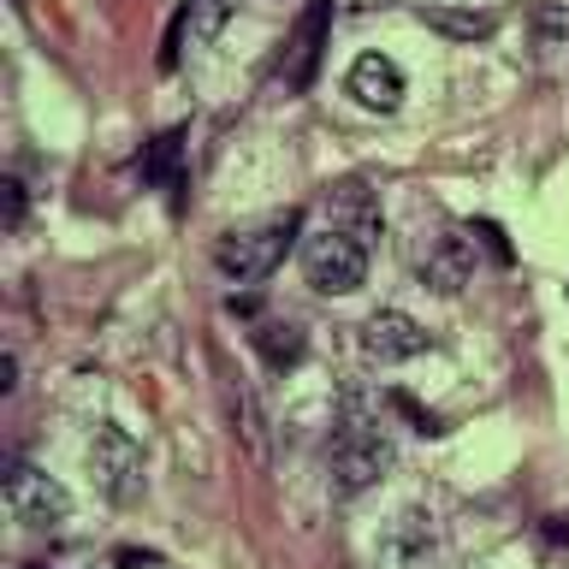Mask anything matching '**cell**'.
<instances>
[{"instance_id":"cell-11","label":"cell","mask_w":569,"mask_h":569,"mask_svg":"<svg viewBox=\"0 0 569 569\" xmlns=\"http://www.w3.org/2000/svg\"><path fill=\"white\" fill-rule=\"evenodd\" d=\"M327 18H332V0H315L297 24V42H291V60H284V83L291 89H309L315 78V60H320V42H327Z\"/></svg>"},{"instance_id":"cell-8","label":"cell","mask_w":569,"mask_h":569,"mask_svg":"<svg viewBox=\"0 0 569 569\" xmlns=\"http://www.w3.org/2000/svg\"><path fill=\"white\" fill-rule=\"evenodd\" d=\"M421 350H427V332L403 309H380V315L362 320V356H368V362H380V368L416 362Z\"/></svg>"},{"instance_id":"cell-9","label":"cell","mask_w":569,"mask_h":569,"mask_svg":"<svg viewBox=\"0 0 569 569\" xmlns=\"http://www.w3.org/2000/svg\"><path fill=\"white\" fill-rule=\"evenodd\" d=\"M350 96L362 101L368 113H398V101H403L398 60H386V53H362V60L350 66Z\"/></svg>"},{"instance_id":"cell-6","label":"cell","mask_w":569,"mask_h":569,"mask_svg":"<svg viewBox=\"0 0 569 569\" xmlns=\"http://www.w3.org/2000/svg\"><path fill=\"white\" fill-rule=\"evenodd\" d=\"M7 510H12V522H24V528H53L71 516V492L53 475L30 469V462H12L7 469Z\"/></svg>"},{"instance_id":"cell-1","label":"cell","mask_w":569,"mask_h":569,"mask_svg":"<svg viewBox=\"0 0 569 569\" xmlns=\"http://www.w3.org/2000/svg\"><path fill=\"white\" fill-rule=\"evenodd\" d=\"M297 226H302V220H297L291 208H284V213H273V220H261V226L226 231L220 249H213V267H220L231 284H256V279H267L284 256H291Z\"/></svg>"},{"instance_id":"cell-7","label":"cell","mask_w":569,"mask_h":569,"mask_svg":"<svg viewBox=\"0 0 569 569\" xmlns=\"http://www.w3.org/2000/svg\"><path fill=\"white\" fill-rule=\"evenodd\" d=\"M421 284L427 291H439V297H457L462 284L475 279V231H445V238L427 243V256H421Z\"/></svg>"},{"instance_id":"cell-21","label":"cell","mask_w":569,"mask_h":569,"mask_svg":"<svg viewBox=\"0 0 569 569\" xmlns=\"http://www.w3.org/2000/svg\"><path fill=\"white\" fill-rule=\"evenodd\" d=\"M24 569H101V563H89V558H78V563H24Z\"/></svg>"},{"instance_id":"cell-15","label":"cell","mask_w":569,"mask_h":569,"mask_svg":"<svg viewBox=\"0 0 569 569\" xmlns=\"http://www.w3.org/2000/svg\"><path fill=\"white\" fill-rule=\"evenodd\" d=\"M427 24H433V30H451V36H492V24H498V18H492V12H475V18H457V12H433V18H427Z\"/></svg>"},{"instance_id":"cell-16","label":"cell","mask_w":569,"mask_h":569,"mask_svg":"<svg viewBox=\"0 0 569 569\" xmlns=\"http://www.w3.org/2000/svg\"><path fill=\"white\" fill-rule=\"evenodd\" d=\"M238 416H243V439H249V451H256V462L267 457V439H261V409H256V391L238 386Z\"/></svg>"},{"instance_id":"cell-17","label":"cell","mask_w":569,"mask_h":569,"mask_svg":"<svg viewBox=\"0 0 569 569\" xmlns=\"http://www.w3.org/2000/svg\"><path fill=\"white\" fill-rule=\"evenodd\" d=\"M0 220H7V231L24 220V184H18V178H7V184H0Z\"/></svg>"},{"instance_id":"cell-18","label":"cell","mask_w":569,"mask_h":569,"mask_svg":"<svg viewBox=\"0 0 569 569\" xmlns=\"http://www.w3.org/2000/svg\"><path fill=\"white\" fill-rule=\"evenodd\" d=\"M391 409H403V416L416 421V433H445V427H439V416H427V409H421L416 398H403V391H391Z\"/></svg>"},{"instance_id":"cell-12","label":"cell","mask_w":569,"mask_h":569,"mask_svg":"<svg viewBox=\"0 0 569 569\" xmlns=\"http://www.w3.org/2000/svg\"><path fill=\"white\" fill-rule=\"evenodd\" d=\"M178 167H184V131H160L154 142H149V154H142V184H184V178H178Z\"/></svg>"},{"instance_id":"cell-10","label":"cell","mask_w":569,"mask_h":569,"mask_svg":"<svg viewBox=\"0 0 569 569\" xmlns=\"http://www.w3.org/2000/svg\"><path fill=\"white\" fill-rule=\"evenodd\" d=\"M226 24H231V0H190L184 18H178L172 36H167V53H160V66H178V48H184V36H190V48H208Z\"/></svg>"},{"instance_id":"cell-19","label":"cell","mask_w":569,"mask_h":569,"mask_svg":"<svg viewBox=\"0 0 569 569\" xmlns=\"http://www.w3.org/2000/svg\"><path fill=\"white\" fill-rule=\"evenodd\" d=\"M469 231H475V238H480V243H487V249H492V256H498V261H510V243H505V231H498L492 220H475Z\"/></svg>"},{"instance_id":"cell-5","label":"cell","mask_w":569,"mask_h":569,"mask_svg":"<svg viewBox=\"0 0 569 569\" xmlns=\"http://www.w3.org/2000/svg\"><path fill=\"white\" fill-rule=\"evenodd\" d=\"M373 569H439V528L427 510H398L373 546Z\"/></svg>"},{"instance_id":"cell-13","label":"cell","mask_w":569,"mask_h":569,"mask_svg":"<svg viewBox=\"0 0 569 569\" xmlns=\"http://www.w3.org/2000/svg\"><path fill=\"white\" fill-rule=\"evenodd\" d=\"M327 226H345V231H356V238H373L380 231V213H373V202H368V190L362 184H338V196H332V220Z\"/></svg>"},{"instance_id":"cell-3","label":"cell","mask_w":569,"mask_h":569,"mask_svg":"<svg viewBox=\"0 0 569 569\" xmlns=\"http://www.w3.org/2000/svg\"><path fill=\"white\" fill-rule=\"evenodd\" d=\"M386 469H391V439L373 421H345V433H338L332 451H327L332 492L338 498H356V492H368Z\"/></svg>"},{"instance_id":"cell-20","label":"cell","mask_w":569,"mask_h":569,"mask_svg":"<svg viewBox=\"0 0 569 569\" xmlns=\"http://www.w3.org/2000/svg\"><path fill=\"white\" fill-rule=\"evenodd\" d=\"M18 386V356L7 350V356H0V391H12Z\"/></svg>"},{"instance_id":"cell-22","label":"cell","mask_w":569,"mask_h":569,"mask_svg":"<svg viewBox=\"0 0 569 569\" xmlns=\"http://www.w3.org/2000/svg\"><path fill=\"white\" fill-rule=\"evenodd\" d=\"M345 7H386V0H345Z\"/></svg>"},{"instance_id":"cell-2","label":"cell","mask_w":569,"mask_h":569,"mask_svg":"<svg viewBox=\"0 0 569 569\" xmlns=\"http://www.w3.org/2000/svg\"><path fill=\"white\" fill-rule=\"evenodd\" d=\"M302 273L320 297H350L368 279V243L345 226H320L315 238H302Z\"/></svg>"},{"instance_id":"cell-4","label":"cell","mask_w":569,"mask_h":569,"mask_svg":"<svg viewBox=\"0 0 569 569\" xmlns=\"http://www.w3.org/2000/svg\"><path fill=\"white\" fill-rule=\"evenodd\" d=\"M89 475H96V487L113 505H131V498H142V445L124 427H96V439H89Z\"/></svg>"},{"instance_id":"cell-14","label":"cell","mask_w":569,"mask_h":569,"mask_svg":"<svg viewBox=\"0 0 569 569\" xmlns=\"http://www.w3.org/2000/svg\"><path fill=\"white\" fill-rule=\"evenodd\" d=\"M256 345H261V356H267L273 368H291L297 356H302V332L284 327V320H267V327L256 332Z\"/></svg>"}]
</instances>
